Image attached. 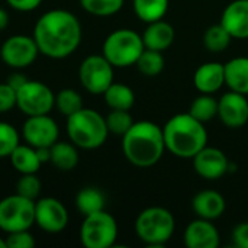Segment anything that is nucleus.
<instances>
[{
  "label": "nucleus",
  "mask_w": 248,
  "mask_h": 248,
  "mask_svg": "<svg viewBox=\"0 0 248 248\" xmlns=\"http://www.w3.org/2000/svg\"><path fill=\"white\" fill-rule=\"evenodd\" d=\"M174 36H176L174 28L169 22H164L163 19H160V20L148 23L147 29L142 33V42H144V46L148 49L164 51L173 44Z\"/></svg>",
  "instance_id": "nucleus-20"
},
{
  "label": "nucleus",
  "mask_w": 248,
  "mask_h": 248,
  "mask_svg": "<svg viewBox=\"0 0 248 248\" xmlns=\"http://www.w3.org/2000/svg\"><path fill=\"white\" fill-rule=\"evenodd\" d=\"M49 163L62 171H70L78 164V151L77 147L71 142H55L51 145V158Z\"/></svg>",
  "instance_id": "nucleus-23"
},
{
  "label": "nucleus",
  "mask_w": 248,
  "mask_h": 248,
  "mask_svg": "<svg viewBox=\"0 0 248 248\" xmlns=\"http://www.w3.org/2000/svg\"><path fill=\"white\" fill-rule=\"evenodd\" d=\"M80 4L87 13L105 17L118 13L124 6V0H80Z\"/></svg>",
  "instance_id": "nucleus-32"
},
{
  "label": "nucleus",
  "mask_w": 248,
  "mask_h": 248,
  "mask_svg": "<svg viewBox=\"0 0 248 248\" xmlns=\"http://www.w3.org/2000/svg\"><path fill=\"white\" fill-rule=\"evenodd\" d=\"M77 209L86 217L105 209V195L97 187H84L76 196Z\"/></svg>",
  "instance_id": "nucleus-26"
},
{
  "label": "nucleus",
  "mask_w": 248,
  "mask_h": 248,
  "mask_svg": "<svg viewBox=\"0 0 248 248\" xmlns=\"http://www.w3.org/2000/svg\"><path fill=\"white\" fill-rule=\"evenodd\" d=\"M28 78L23 76V74H20V73H13V74H10L9 76V78H7V83L15 89V90H17L25 81H26Z\"/></svg>",
  "instance_id": "nucleus-39"
},
{
  "label": "nucleus",
  "mask_w": 248,
  "mask_h": 248,
  "mask_svg": "<svg viewBox=\"0 0 248 248\" xmlns=\"http://www.w3.org/2000/svg\"><path fill=\"white\" fill-rule=\"evenodd\" d=\"M60 135V129L57 122L46 115L28 116L22 126V137L26 144L39 148V147H51L57 142Z\"/></svg>",
  "instance_id": "nucleus-13"
},
{
  "label": "nucleus",
  "mask_w": 248,
  "mask_h": 248,
  "mask_svg": "<svg viewBox=\"0 0 248 248\" xmlns=\"http://www.w3.org/2000/svg\"><path fill=\"white\" fill-rule=\"evenodd\" d=\"M135 65L138 67V70L144 76L155 77V76H158L164 70L166 61H164V57H163L161 51L144 48V51L141 52V55L137 60Z\"/></svg>",
  "instance_id": "nucleus-29"
},
{
  "label": "nucleus",
  "mask_w": 248,
  "mask_h": 248,
  "mask_svg": "<svg viewBox=\"0 0 248 248\" xmlns=\"http://www.w3.org/2000/svg\"><path fill=\"white\" fill-rule=\"evenodd\" d=\"M232 41V36L231 33L219 23L217 25H212L209 26L206 31H205V35H203V45L208 51L211 52H222L225 51L230 44Z\"/></svg>",
  "instance_id": "nucleus-28"
},
{
  "label": "nucleus",
  "mask_w": 248,
  "mask_h": 248,
  "mask_svg": "<svg viewBox=\"0 0 248 248\" xmlns=\"http://www.w3.org/2000/svg\"><path fill=\"white\" fill-rule=\"evenodd\" d=\"M10 163L20 174H33L42 164L36 154V148L29 144H19L10 154Z\"/></svg>",
  "instance_id": "nucleus-22"
},
{
  "label": "nucleus",
  "mask_w": 248,
  "mask_h": 248,
  "mask_svg": "<svg viewBox=\"0 0 248 248\" xmlns=\"http://www.w3.org/2000/svg\"><path fill=\"white\" fill-rule=\"evenodd\" d=\"M81 36L80 20L74 13L64 9L45 12L33 28V39L39 54L54 60H62L71 55L78 48Z\"/></svg>",
  "instance_id": "nucleus-1"
},
{
  "label": "nucleus",
  "mask_w": 248,
  "mask_h": 248,
  "mask_svg": "<svg viewBox=\"0 0 248 248\" xmlns=\"http://www.w3.org/2000/svg\"><path fill=\"white\" fill-rule=\"evenodd\" d=\"M38 54L39 49L33 36L28 35H13L7 38L0 48V57L3 62L16 70L26 68L33 64Z\"/></svg>",
  "instance_id": "nucleus-11"
},
{
  "label": "nucleus",
  "mask_w": 248,
  "mask_h": 248,
  "mask_svg": "<svg viewBox=\"0 0 248 248\" xmlns=\"http://www.w3.org/2000/svg\"><path fill=\"white\" fill-rule=\"evenodd\" d=\"M195 87L205 94H214L225 84V67L219 62L202 64L193 76Z\"/></svg>",
  "instance_id": "nucleus-19"
},
{
  "label": "nucleus",
  "mask_w": 248,
  "mask_h": 248,
  "mask_svg": "<svg viewBox=\"0 0 248 248\" xmlns=\"http://www.w3.org/2000/svg\"><path fill=\"white\" fill-rule=\"evenodd\" d=\"M105 102L110 109L129 110L135 103V93L124 83H112L103 93Z\"/></svg>",
  "instance_id": "nucleus-24"
},
{
  "label": "nucleus",
  "mask_w": 248,
  "mask_h": 248,
  "mask_svg": "<svg viewBox=\"0 0 248 248\" xmlns=\"http://www.w3.org/2000/svg\"><path fill=\"white\" fill-rule=\"evenodd\" d=\"M16 193L35 201L41 193V180L33 174H22V177L16 183Z\"/></svg>",
  "instance_id": "nucleus-34"
},
{
  "label": "nucleus",
  "mask_w": 248,
  "mask_h": 248,
  "mask_svg": "<svg viewBox=\"0 0 248 248\" xmlns=\"http://www.w3.org/2000/svg\"><path fill=\"white\" fill-rule=\"evenodd\" d=\"M0 248H7L6 247V241L3 238H0Z\"/></svg>",
  "instance_id": "nucleus-41"
},
{
  "label": "nucleus",
  "mask_w": 248,
  "mask_h": 248,
  "mask_svg": "<svg viewBox=\"0 0 248 248\" xmlns=\"http://www.w3.org/2000/svg\"><path fill=\"white\" fill-rule=\"evenodd\" d=\"M16 106V90L6 81L0 83V113H6Z\"/></svg>",
  "instance_id": "nucleus-36"
},
{
  "label": "nucleus",
  "mask_w": 248,
  "mask_h": 248,
  "mask_svg": "<svg viewBox=\"0 0 248 248\" xmlns=\"http://www.w3.org/2000/svg\"><path fill=\"white\" fill-rule=\"evenodd\" d=\"M35 224L45 232L58 234L68 225V212L61 201L42 198L35 202Z\"/></svg>",
  "instance_id": "nucleus-12"
},
{
  "label": "nucleus",
  "mask_w": 248,
  "mask_h": 248,
  "mask_svg": "<svg viewBox=\"0 0 248 248\" xmlns=\"http://www.w3.org/2000/svg\"><path fill=\"white\" fill-rule=\"evenodd\" d=\"M225 84L230 90L248 94V57H235L225 65Z\"/></svg>",
  "instance_id": "nucleus-21"
},
{
  "label": "nucleus",
  "mask_w": 248,
  "mask_h": 248,
  "mask_svg": "<svg viewBox=\"0 0 248 248\" xmlns=\"http://www.w3.org/2000/svg\"><path fill=\"white\" fill-rule=\"evenodd\" d=\"M189 113L198 121L206 124L212 121L215 116H218V100L212 94L201 93V96H198L192 102L189 108Z\"/></svg>",
  "instance_id": "nucleus-27"
},
{
  "label": "nucleus",
  "mask_w": 248,
  "mask_h": 248,
  "mask_svg": "<svg viewBox=\"0 0 248 248\" xmlns=\"http://www.w3.org/2000/svg\"><path fill=\"white\" fill-rule=\"evenodd\" d=\"M218 116L228 128H241L248 122V99L246 94L230 90L218 100Z\"/></svg>",
  "instance_id": "nucleus-15"
},
{
  "label": "nucleus",
  "mask_w": 248,
  "mask_h": 248,
  "mask_svg": "<svg viewBox=\"0 0 248 248\" xmlns=\"http://www.w3.org/2000/svg\"><path fill=\"white\" fill-rule=\"evenodd\" d=\"M232 240L237 247L248 248V222H241L234 228Z\"/></svg>",
  "instance_id": "nucleus-37"
},
{
  "label": "nucleus",
  "mask_w": 248,
  "mask_h": 248,
  "mask_svg": "<svg viewBox=\"0 0 248 248\" xmlns=\"http://www.w3.org/2000/svg\"><path fill=\"white\" fill-rule=\"evenodd\" d=\"M221 25L232 38H248V0H234L222 12Z\"/></svg>",
  "instance_id": "nucleus-17"
},
{
  "label": "nucleus",
  "mask_w": 248,
  "mask_h": 248,
  "mask_svg": "<svg viewBox=\"0 0 248 248\" xmlns=\"http://www.w3.org/2000/svg\"><path fill=\"white\" fill-rule=\"evenodd\" d=\"M16 128L7 122H0V158L10 157L12 151L20 144Z\"/></svg>",
  "instance_id": "nucleus-33"
},
{
  "label": "nucleus",
  "mask_w": 248,
  "mask_h": 248,
  "mask_svg": "<svg viewBox=\"0 0 248 248\" xmlns=\"http://www.w3.org/2000/svg\"><path fill=\"white\" fill-rule=\"evenodd\" d=\"M6 247L7 248H33L35 247V240L29 230L25 231H16V232H9L6 237Z\"/></svg>",
  "instance_id": "nucleus-35"
},
{
  "label": "nucleus",
  "mask_w": 248,
  "mask_h": 248,
  "mask_svg": "<svg viewBox=\"0 0 248 248\" xmlns=\"http://www.w3.org/2000/svg\"><path fill=\"white\" fill-rule=\"evenodd\" d=\"M67 119L68 138L77 148L96 150L106 142L109 131L106 119L99 112L81 108Z\"/></svg>",
  "instance_id": "nucleus-4"
},
{
  "label": "nucleus",
  "mask_w": 248,
  "mask_h": 248,
  "mask_svg": "<svg viewBox=\"0 0 248 248\" xmlns=\"http://www.w3.org/2000/svg\"><path fill=\"white\" fill-rule=\"evenodd\" d=\"M16 106L26 116L46 115L55 106V94L45 83L26 80L16 90Z\"/></svg>",
  "instance_id": "nucleus-9"
},
{
  "label": "nucleus",
  "mask_w": 248,
  "mask_h": 248,
  "mask_svg": "<svg viewBox=\"0 0 248 248\" xmlns=\"http://www.w3.org/2000/svg\"><path fill=\"white\" fill-rule=\"evenodd\" d=\"M125 158L137 167H151L160 161L166 151L163 128L151 121L134 122L122 137Z\"/></svg>",
  "instance_id": "nucleus-2"
},
{
  "label": "nucleus",
  "mask_w": 248,
  "mask_h": 248,
  "mask_svg": "<svg viewBox=\"0 0 248 248\" xmlns=\"http://www.w3.org/2000/svg\"><path fill=\"white\" fill-rule=\"evenodd\" d=\"M118 238V224L105 209L86 215L80 227V240L86 248H110Z\"/></svg>",
  "instance_id": "nucleus-7"
},
{
  "label": "nucleus",
  "mask_w": 248,
  "mask_h": 248,
  "mask_svg": "<svg viewBox=\"0 0 248 248\" xmlns=\"http://www.w3.org/2000/svg\"><path fill=\"white\" fill-rule=\"evenodd\" d=\"M9 20H10L9 19V13L3 7H0V31H4L7 28Z\"/></svg>",
  "instance_id": "nucleus-40"
},
{
  "label": "nucleus",
  "mask_w": 248,
  "mask_h": 248,
  "mask_svg": "<svg viewBox=\"0 0 248 248\" xmlns=\"http://www.w3.org/2000/svg\"><path fill=\"white\" fill-rule=\"evenodd\" d=\"M167 10L169 0H134V12L145 23L163 19Z\"/></svg>",
  "instance_id": "nucleus-25"
},
{
  "label": "nucleus",
  "mask_w": 248,
  "mask_h": 248,
  "mask_svg": "<svg viewBox=\"0 0 248 248\" xmlns=\"http://www.w3.org/2000/svg\"><path fill=\"white\" fill-rule=\"evenodd\" d=\"M55 106L64 116H71L83 108V99L80 93L73 89H62L55 96Z\"/></svg>",
  "instance_id": "nucleus-30"
},
{
  "label": "nucleus",
  "mask_w": 248,
  "mask_h": 248,
  "mask_svg": "<svg viewBox=\"0 0 248 248\" xmlns=\"http://www.w3.org/2000/svg\"><path fill=\"white\" fill-rule=\"evenodd\" d=\"M35 224V201L17 193L0 201V230L6 234L31 230Z\"/></svg>",
  "instance_id": "nucleus-8"
},
{
  "label": "nucleus",
  "mask_w": 248,
  "mask_h": 248,
  "mask_svg": "<svg viewBox=\"0 0 248 248\" xmlns=\"http://www.w3.org/2000/svg\"><path fill=\"white\" fill-rule=\"evenodd\" d=\"M225 199L217 190H202L195 195L192 201V209L198 215V218H203L208 221H215L225 212Z\"/></svg>",
  "instance_id": "nucleus-18"
},
{
  "label": "nucleus",
  "mask_w": 248,
  "mask_h": 248,
  "mask_svg": "<svg viewBox=\"0 0 248 248\" xmlns=\"http://www.w3.org/2000/svg\"><path fill=\"white\" fill-rule=\"evenodd\" d=\"M78 78L89 93L103 94L113 83V65L103 55H89L80 64Z\"/></svg>",
  "instance_id": "nucleus-10"
},
{
  "label": "nucleus",
  "mask_w": 248,
  "mask_h": 248,
  "mask_svg": "<svg viewBox=\"0 0 248 248\" xmlns=\"http://www.w3.org/2000/svg\"><path fill=\"white\" fill-rule=\"evenodd\" d=\"M105 119L109 134L118 137H124L128 132V129L134 125V118L131 116L129 110L122 109H112Z\"/></svg>",
  "instance_id": "nucleus-31"
},
{
  "label": "nucleus",
  "mask_w": 248,
  "mask_h": 248,
  "mask_svg": "<svg viewBox=\"0 0 248 248\" xmlns=\"http://www.w3.org/2000/svg\"><path fill=\"white\" fill-rule=\"evenodd\" d=\"M6 3L17 12H32L41 6L42 0H6Z\"/></svg>",
  "instance_id": "nucleus-38"
},
{
  "label": "nucleus",
  "mask_w": 248,
  "mask_h": 248,
  "mask_svg": "<svg viewBox=\"0 0 248 248\" xmlns=\"http://www.w3.org/2000/svg\"><path fill=\"white\" fill-rule=\"evenodd\" d=\"M183 241L187 248H217L219 246V232L212 221L198 218L186 227Z\"/></svg>",
  "instance_id": "nucleus-16"
},
{
  "label": "nucleus",
  "mask_w": 248,
  "mask_h": 248,
  "mask_svg": "<svg viewBox=\"0 0 248 248\" xmlns=\"http://www.w3.org/2000/svg\"><path fill=\"white\" fill-rule=\"evenodd\" d=\"M176 222L173 214L161 206L144 209L135 221L138 238L150 247H161L170 241L174 234Z\"/></svg>",
  "instance_id": "nucleus-5"
},
{
  "label": "nucleus",
  "mask_w": 248,
  "mask_h": 248,
  "mask_svg": "<svg viewBox=\"0 0 248 248\" xmlns=\"http://www.w3.org/2000/svg\"><path fill=\"white\" fill-rule=\"evenodd\" d=\"M192 160L195 171L206 180H218L230 170L225 153L215 147H203Z\"/></svg>",
  "instance_id": "nucleus-14"
},
{
  "label": "nucleus",
  "mask_w": 248,
  "mask_h": 248,
  "mask_svg": "<svg viewBox=\"0 0 248 248\" xmlns=\"http://www.w3.org/2000/svg\"><path fill=\"white\" fill-rule=\"evenodd\" d=\"M142 36L131 29H118L109 33L102 46V55L119 68L131 67L144 51Z\"/></svg>",
  "instance_id": "nucleus-6"
},
{
  "label": "nucleus",
  "mask_w": 248,
  "mask_h": 248,
  "mask_svg": "<svg viewBox=\"0 0 248 248\" xmlns=\"http://www.w3.org/2000/svg\"><path fill=\"white\" fill-rule=\"evenodd\" d=\"M166 150L179 158H193L208 144L205 124L189 112L174 115L163 128Z\"/></svg>",
  "instance_id": "nucleus-3"
}]
</instances>
